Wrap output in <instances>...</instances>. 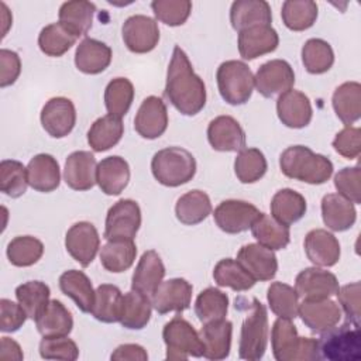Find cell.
Wrapping results in <instances>:
<instances>
[{
	"label": "cell",
	"instance_id": "6da1fadb",
	"mask_svg": "<svg viewBox=\"0 0 361 361\" xmlns=\"http://www.w3.org/2000/svg\"><path fill=\"white\" fill-rule=\"evenodd\" d=\"M165 96L183 116H196L206 104V86L180 47L172 51L166 72Z\"/></svg>",
	"mask_w": 361,
	"mask_h": 361
},
{
	"label": "cell",
	"instance_id": "7a4b0ae2",
	"mask_svg": "<svg viewBox=\"0 0 361 361\" xmlns=\"http://www.w3.org/2000/svg\"><path fill=\"white\" fill-rule=\"evenodd\" d=\"M279 168L285 176L309 185H322L333 175L331 161L306 145L288 147L279 157Z\"/></svg>",
	"mask_w": 361,
	"mask_h": 361
},
{
	"label": "cell",
	"instance_id": "3957f363",
	"mask_svg": "<svg viewBox=\"0 0 361 361\" xmlns=\"http://www.w3.org/2000/svg\"><path fill=\"white\" fill-rule=\"evenodd\" d=\"M271 347L276 361L320 360L319 344L313 337H300L289 319L278 317L271 330Z\"/></svg>",
	"mask_w": 361,
	"mask_h": 361
},
{
	"label": "cell",
	"instance_id": "277c9868",
	"mask_svg": "<svg viewBox=\"0 0 361 361\" xmlns=\"http://www.w3.org/2000/svg\"><path fill=\"white\" fill-rule=\"evenodd\" d=\"M151 172L158 183L176 188L192 180L196 173V159L185 148L168 147L154 154Z\"/></svg>",
	"mask_w": 361,
	"mask_h": 361
},
{
	"label": "cell",
	"instance_id": "5b68a950",
	"mask_svg": "<svg viewBox=\"0 0 361 361\" xmlns=\"http://www.w3.org/2000/svg\"><path fill=\"white\" fill-rule=\"evenodd\" d=\"M268 344V314L265 306L252 299L245 314L238 343V357L241 360L258 361L264 357Z\"/></svg>",
	"mask_w": 361,
	"mask_h": 361
},
{
	"label": "cell",
	"instance_id": "8992f818",
	"mask_svg": "<svg viewBox=\"0 0 361 361\" xmlns=\"http://www.w3.org/2000/svg\"><path fill=\"white\" fill-rule=\"evenodd\" d=\"M216 80L221 99L231 106L247 103L254 90V75L243 61L221 62L216 72Z\"/></svg>",
	"mask_w": 361,
	"mask_h": 361
},
{
	"label": "cell",
	"instance_id": "52a82bcc",
	"mask_svg": "<svg viewBox=\"0 0 361 361\" xmlns=\"http://www.w3.org/2000/svg\"><path fill=\"white\" fill-rule=\"evenodd\" d=\"M320 334L317 340L320 360L358 361L361 358L360 326L347 322L340 327L334 326Z\"/></svg>",
	"mask_w": 361,
	"mask_h": 361
},
{
	"label": "cell",
	"instance_id": "ba28073f",
	"mask_svg": "<svg viewBox=\"0 0 361 361\" xmlns=\"http://www.w3.org/2000/svg\"><path fill=\"white\" fill-rule=\"evenodd\" d=\"M168 360H188L203 357V344L195 327L180 316L171 319L162 330Z\"/></svg>",
	"mask_w": 361,
	"mask_h": 361
},
{
	"label": "cell",
	"instance_id": "9c48e42d",
	"mask_svg": "<svg viewBox=\"0 0 361 361\" xmlns=\"http://www.w3.org/2000/svg\"><path fill=\"white\" fill-rule=\"evenodd\" d=\"M141 226V209L133 199H120L107 212L104 238L134 240Z\"/></svg>",
	"mask_w": 361,
	"mask_h": 361
},
{
	"label": "cell",
	"instance_id": "30bf717a",
	"mask_svg": "<svg viewBox=\"0 0 361 361\" xmlns=\"http://www.w3.org/2000/svg\"><path fill=\"white\" fill-rule=\"evenodd\" d=\"M261 212L250 202L227 199L219 203L213 217L217 227L227 234H238L251 228Z\"/></svg>",
	"mask_w": 361,
	"mask_h": 361
},
{
	"label": "cell",
	"instance_id": "8fae6325",
	"mask_svg": "<svg viewBox=\"0 0 361 361\" xmlns=\"http://www.w3.org/2000/svg\"><path fill=\"white\" fill-rule=\"evenodd\" d=\"M121 37L128 51L134 54H147L158 45V23L152 17L144 14L130 16L123 23Z\"/></svg>",
	"mask_w": 361,
	"mask_h": 361
},
{
	"label": "cell",
	"instance_id": "7c38bea8",
	"mask_svg": "<svg viewBox=\"0 0 361 361\" xmlns=\"http://www.w3.org/2000/svg\"><path fill=\"white\" fill-rule=\"evenodd\" d=\"M293 83V68L285 59H271L262 63L254 76V86L258 93L268 99L290 90Z\"/></svg>",
	"mask_w": 361,
	"mask_h": 361
},
{
	"label": "cell",
	"instance_id": "4fadbf2b",
	"mask_svg": "<svg viewBox=\"0 0 361 361\" xmlns=\"http://www.w3.org/2000/svg\"><path fill=\"white\" fill-rule=\"evenodd\" d=\"M65 248L80 267H89L100 248V237L94 224L78 221L71 226L65 235Z\"/></svg>",
	"mask_w": 361,
	"mask_h": 361
},
{
	"label": "cell",
	"instance_id": "5bb4252c",
	"mask_svg": "<svg viewBox=\"0 0 361 361\" xmlns=\"http://www.w3.org/2000/svg\"><path fill=\"white\" fill-rule=\"evenodd\" d=\"M42 128L52 138L66 137L75 127L76 109L71 99L58 96L49 99L39 114Z\"/></svg>",
	"mask_w": 361,
	"mask_h": 361
},
{
	"label": "cell",
	"instance_id": "9a60e30c",
	"mask_svg": "<svg viewBox=\"0 0 361 361\" xmlns=\"http://www.w3.org/2000/svg\"><path fill=\"white\" fill-rule=\"evenodd\" d=\"M193 286L183 278H172L162 281L151 296L152 307L159 314L169 312L182 313L190 306Z\"/></svg>",
	"mask_w": 361,
	"mask_h": 361
},
{
	"label": "cell",
	"instance_id": "2e32d148",
	"mask_svg": "<svg viewBox=\"0 0 361 361\" xmlns=\"http://www.w3.org/2000/svg\"><path fill=\"white\" fill-rule=\"evenodd\" d=\"M168 127V110L158 96H148L142 100L134 117V130L147 140L161 137Z\"/></svg>",
	"mask_w": 361,
	"mask_h": 361
},
{
	"label": "cell",
	"instance_id": "e0dca14e",
	"mask_svg": "<svg viewBox=\"0 0 361 361\" xmlns=\"http://www.w3.org/2000/svg\"><path fill=\"white\" fill-rule=\"evenodd\" d=\"M298 316H300L306 327L320 334L338 324L341 319V309L330 298L303 299V302L299 303Z\"/></svg>",
	"mask_w": 361,
	"mask_h": 361
},
{
	"label": "cell",
	"instance_id": "ac0fdd59",
	"mask_svg": "<svg viewBox=\"0 0 361 361\" xmlns=\"http://www.w3.org/2000/svg\"><path fill=\"white\" fill-rule=\"evenodd\" d=\"M207 141L220 152H237L245 148V133L231 116H217L207 126Z\"/></svg>",
	"mask_w": 361,
	"mask_h": 361
},
{
	"label": "cell",
	"instance_id": "d6986e66",
	"mask_svg": "<svg viewBox=\"0 0 361 361\" xmlns=\"http://www.w3.org/2000/svg\"><path fill=\"white\" fill-rule=\"evenodd\" d=\"M338 281L330 271L310 267L300 271L295 279V290L302 299H326L336 295Z\"/></svg>",
	"mask_w": 361,
	"mask_h": 361
},
{
	"label": "cell",
	"instance_id": "ffe728a7",
	"mask_svg": "<svg viewBox=\"0 0 361 361\" xmlns=\"http://www.w3.org/2000/svg\"><path fill=\"white\" fill-rule=\"evenodd\" d=\"M237 261L255 281H271L278 271V259L272 250L251 243L243 245L237 252Z\"/></svg>",
	"mask_w": 361,
	"mask_h": 361
},
{
	"label": "cell",
	"instance_id": "44dd1931",
	"mask_svg": "<svg viewBox=\"0 0 361 361\" xmlns=\"http://www.w3.org/2000/svg\"><path fill=\"white\" fill-rule=\"evenodd\" d=\"M276 114L283 126L289 128L306 127L313 116L309 97L300 90H286L276 100Z\"/></svg>",
	"mask_w": 361,
	"mask_h": 361
},
{
	"label": "cell",
	"instance_id": "7402d4cb",
	"mask_svg": "<svg viewBox=\"0 0 361 361\" xmlns=\"http://www.w3.org/2000/svg\"><path fill=\"white\" fill-rule=\"evenodd\" d=\"M237 45L240 56L252 61L274 52L279 45V35L271 25H255L238 32Z\"/></svg>",
	"mask_w": 361,
	"mask_h": 361
},
{
	"label": "cell",
	"instance_id": "603a6c76",
	"mask_svg": "<svg viewBox=\"0 0 361 361\" xmlns=\"http://www.w3.org/2000/svg\"><path fill=\"white\" fill-rule=\"evenodd\" d=\"M97 162L89 151H75L68 155L63 168V180L73 190H89L96 183Z\"/></svg>",
	"mask_w": 361,
	"mask_h": 361
},
{
	"label": "cell",
	"instance_id": "cb8c5ba5",
	"mask_svg": "<svg viewBox=\"0 0 361 361\" xmlns=\"http://www.w3.org/2000/svg\"><path fill=\"white\" fill-rule=\"evenodd\" d=\"M231 334L233 323L226 317L203 323L199 331L203 344V357L214 361L227 358L231 348Z\"/></svg>",
	"mask_w": 361,
	"mask_h": 361
},
{
	"label": "cell",
	"instance_id": "d4e9b609",
	"mask_svg": "<svg viewBox=\"0 0 361 361\" xmlns=\"http://www.w3.org/2000/svg\"><path fill=\"white\" fill-rule=\"evenodd\" d=\"M307 259L316 267H333L340 259V243L324 228L310 230L303 241Z\"/></svg>",
	"mask_w": 361,
	"mask_h": 361
},
{
	"label": "cell",
	"instance_id": "484cf974",
	"mask_svg": "<svg viewBox=\"0 0 361 361\" xmlns=\"http://www.w3.org/2000/svg\"><path fill=\"white\" fill-rule=\"evenodd\" d=\"M111 48L94 38H83L75 51V65L86 75H97L106 71L111 62Z\"/></svg>",
	"mask_w": 361,
	"mask_h": 361
},
{
	"label": "cell",
	"instance_id": "4316f807",
	"mask_svg": "<svg viewBox=\"0 0 361 361\" xmlns=\"http://www.w3.org/2000/svg\"><path fill=\"white\" fill-rule=\"evenodd\" d=\"M164 276L165 265L159 254L154 250H148L138 259V264L131 278V289L151 298L158 285L162 282Z\"/></svg>",
	"mask_w": 361,
	"mask_h": 361
},
{
	"label": "cell",
	"instance_id": "83f0119b",
	"mask_svg": "<svg viewBox=\"0 0 361 361\" xmlns=\"http://www.w3.org/2000/svg\"><path fill=\"white\" fill-rule=\"evenodd\" d=\"M130 180V166L128 162L118 157L111 155L103 158L97 164L96 172V183L99 185L100 190L109 196L120 195Z\"/></svg>",
	"mask_w": 361,
	"mask_h": 361
},
{
	"label": "cell",
	"instance_id": "f1b7e54d",
	"mask_svg": "<svg viewBox=\"0 0 361 361\" xmlns=\"http://www.w3.org/2000/svg\"><path fill=\"white\" fill-rule=\"evenodd\" d=\"M230 23L235 31L255 25H271V6L264 0H237L230 7Z\"/></svg>",
	"mask_w": 361,
	"mask_h": 361
},
{
	"label": "cell",
	"instance_id": "f546056e",
	"mask_svg": "<svg viewBox=\"0 0 361 361\" xmlns=\"http://www.w3.org/2000/svg\"><path fill=\"white\" fill-rule=\"evenodd\" d=\"M27 176L28 183L34 190L49 193L59 186V164L51 154H37L27 165Z\"/></svg>",
	"mask_w": 361,
	"mask_h": 361
},
{
	"label": "cell",
	"instance_id": "4dcf8cb0",
	"mask_svg": "<svg viewBox=\"0 0 361 361\" xmlns=\"http://www.w3.org/2000/svg\"><path fill=\"white\" fill-rule=\"evenodd\" d=\"M322 219L327 228L333 231H345L351 228L357 219V210L353 202L338 193H327L322 199Z\"/></svg>",
	"mask_w": 361,
	"mask_h": 361
},
{
	"label": "cell",
	"instance_id": "1f68e13d",
	"mask_svg": "<svg viewBox=\"0 0 361 361\" xmlns=\"http://www.w3.org/2000/svg\"><path fill=\"white\" fill-rule=\"evenodd\" d=\"M59 289L63 295L71 298L78 309L83 313H90L94 303L96 290L89 276L79 269H69L59 276Z\"/></svg>",
	"mask_w": 361,
	"mask_h": 361
},
{
	"label": "cell",
	"instance_id": "d6a6232c",
	"mask_svg": "<svg viewBox=\"0 0 361 361\" xmlns=\"http://www.w3.org/2000/svg\"><path fill=\"white\" fill-rule=\"evenodd\" d=\"M35 326L42 337H62L72 331L73 317L61 300L52 299L35 319Z\"/></svg>",
	"mask_w": 361,
	"mask_h": 361
},
{
	"label": "cell",
	"instance_id": "836d02e7",
	"mask_svg": "<svg viewBox=\"0 0 361 361\" xmlns=\"http://www.w3.org/2000/svg\"><path fill=\"white\" fill-rule=\"evenodd\" d=\"M152 312L151 298L147 295L131 289L123 295L121 310H120V324L128 330H141L144 329Z\"/></svg>",
	"mask_w": 361,
	"mask_h": 361
},
{
	"label": "cell",
	"instance_id": "e575fe53",
	"mask_svg": "<svg viewBox=\"0 0 361 361\" xmlns=\"http://www.w3.org/2000/svg\"><path fill=\"white\" fill-rule=\"evenodd\" d=\"M331 104L343 124L350 126L358 121L361 117V85L354 80L341 83L333 93Z\"/></svg>",
	"mask_w": 361,
	"mask_h": 361
},
{
	"label": "cell",
	"instance_id": "d590c367",
	"mask_svg": "<svg viewBox=\"0 0 361 361\" xmlns=\"http://www.w3.org/2000/svg\"><path fill=\"white\" fill-rule=\"evenodd\" d=\"M306 199L296 190L285 188L278 190L271 200V214L281 224L289 227L306 213Z\"/></svg>",
	"mask_w": 361,
	"mask_h": 361
},
{
	"label": "cell",
	"instance_id": "8d00e7d4",
	"mask_svg": "<svg viewBox=\"0 0 361 361\" xmlns=\"http://www.w3.org/2000/svg\"><path fill=\"white\" fill-rule=\"evenodd\" d=\"M137 245L134 240L114 238L107 240V243L100 250V264L102 267L113 274H120L127 271L135 261Z\"/></svg>",
	"mask_w": 361,
	"mask_h": 361
},
{
	"label": "cell",
	"instance_id": "74e56055",
	"mask_svg": "<svg viewBox=\"0 0 361 361\" xmlns=\"http://www.w3.org/2000/svg\"><path fill=\"white\" fill-rule=\"evenodd\" d=\"M212 213V202L206 192L193 189L182 195L175 204L176 219L186 226H195Z\"/></svg>",
	"mask_w": 361,
	"mask_h": 361
},
{
	"label": "cell",
	"instance_id": "f35d334b",
	"mask_svg": "<svg viewBox=\"0 0 361 361\" xmlns=\"http://www.w3.org/2000/svg\"><path fill=\"white\" fill-rule=\"evenodd\" d=\"M124 134L121 118L111 114L99 117L87 131V142L96 152H103L113 148Z\"/></svg>",
	"mask_w": 361,
	"mask_h": 361
},
{
	"label": "cell",
	"instance_id": "ab89813d",
	"mask_svg": "<svg viewBox=\"0 0 361 361\" xmlns=\"http://www.w3.org/2000/svg\"><path fill=\"white\" fill-rule=\"evenodd\" d=\"M96 11V6L86 0H73L65 1L59 7L58 18L59 23L63 24L71 32H73L78 38L86 35L92 27L93 16Z\"/></svg>",
	"mask_w": 361,
	"mask_h": 361
},
{
	"label": "cell",
	"instance_id": "60d3db41",
	"mask_svg": "<svg viewBox=\"0 0 361 361\" xmlns=\"http://www.w3.org/2000/svg\"><path fill=\"white\" fill-rule=\"evenodd\" d=\"M251 233L258 244L272 251L286 248L290 241L289 227L281 224L272 216H268L265 213H261L258 219L252 223Z\"/></svg>",
	"mask_w": 361,
	"mask_h": 361
},
{
	"label": "cell",
	"instance_id": "b9f144b4",
	"mask_svg": "<svg viewBox=\"0 0 361 361\" xmlns=\"http://www.w3.org/2000/svg\"><path fill=\"white\" fill-rule=\"evenodd\" d=\"M213 279L219 286L230 288L235 292L248 290L255 285V279L233 258H223L214 265Z\"/></svg>",
	"mask_w": 361,
	"mask_h": 361
},
{
	"label": "cell",
	"instance_id": "7bdbcfd3",
	"mask_svg": "<svg viewBox=\"0 0 361 361\" xmlns=\"http://www.w3.org/2000/svg\"><path fill=\"white\" fill-rule=\"evenodd\" d=\"M123 293L111 283H102L96 289L92 316L102 323H116L120 320Z\"/></svg>",
	"mask_w": 361,
	"mask_h": 361
},
{
	"label": "cell",
	"instance_id": "ee69618b",
	"mask_svg": "<svg viewBox=\"0 0 361 361\" xmlns=\"http://www.w3.org/2000/svg\"><path fill=\"white\" fill-rule=\"evenodd\" d=\"M49 296V286L42 281H27L16 288L17 302L32 320H35L48 306Z\"/></svg>",
	"mask_w": 361,
	"mask_h": 361
},
{
	"label": "cell",
	"instance_id": "f6af8a7d",
	"mask_svg": "<svg viewBox=\"0 0 361 361\" xmlns=\"http://www.w3.org/2000/svg\"><path fill=\"white\" fill-rule=\"evenodd\" d=\"M78 41V37L71 32L63 24L52 23L45 25L38 35V47L48 56H62Z\"/></svg>",
	"mask_w": 361,
	"mask_h": 361
},
{
	"label": "cell",
	"instance_id": "bcb514c9",
	"mask_svg": "<svg viewBox=\"0 0 361 361\" xmlns=\"http://www.w3.org/2000/svg\"><path fill=\"white\" fill-rule=\"evenodd\" d=\"M281 17L286 28L305 31L316 23L317 4L312 0H286L281 8Z\"/></svg>",
	"mask_w": 361,
	"mask_h": 361
},
{
	"label": "cell",
	"instance_id": "7dc6e473",
	"mask_svg": "<svg viewBox=\"0 0 361 361\" xmlns=\"http://www.w3.org/2000/svg\"><path fill=\"white\" fill-rule=\"evenodd\" d=\"M302 63L312 75L327 72L334 63L331 45L322 38H310L302 47Z\"/></svg>",
	"mask_w": 361,
	"mask_h": 361
},
{
	"label": "cell",
	"instance_id": "c3c4849f",
	"mask_svg": "<svg viewBox=\"0 0 361 361\" xmlns=\"http://www.w3.org/2000/svg\"><path fill=\"white\" fill-rule=\"evenodd\" d=\"M134 100V86L127 78H114L104 89V106L109 114L124 117Z\"/></svg>",
	"mask_w": 361,
	"mask_h": 361
},
{
	"label": "cell",
	"instance_id": "681fc988",
	"mask_svg": "<svg viewBox=\"0 0 361 361\" xmlns=\"http://www.w3.org/2000/svg\"><path fill=\"white\" fill-rule=\"evenodd\" d=\"M7 258L14 267H31L37 264L44 254V244L32 235H17L6 248Z\"/></svg>",
	"mask_w": 361,
	"mask_h": 361
},
{
	"label": "cell",
	"instance_id": "f907efd6",
	"mask_svg": "<svg viewBox=\"0 0 361 361\" xmlns=\"http://www.w3.org/2000/svg\"><path fill=\"white\" fill-rule=\"evenodd\" d=\"M268 305L278 317L295 319L299 312V296L293 286L283 282H272L267 290Z\"/></svg>",
	"mask_w": 361,
	"mask_h": 361
},
{
	"label": "cell",
	"instance_id": "816d5d0a",
	"mask_svg": "<svg viewBox=\"0 0 361 361\" xmlns=\"http://www.w3.org/2000/svg\"><path fill=\"white\" fill-rule=\"evenodd\" d=\"M267 158L258 148H243L234 159V172L241 183H255L267 172Z\"/></svg>",
	"mask_w": 361,
	"mask_h": 361
},
{
	"label": "cell",
	"instance_id": "f5cc1de1",
	"mask_svg": "<svg viewBox=\"0 0 361 361\" xmlns=\"http://www.w3.org/2000/svg\"><path fill=\"white\" fill-rule=\"evenodd\" d=\"M228 310V296L217 288H206L195 300V313L202 323L224 319Z\"/></svg>",
	"mask_w": 361,
	"mask_h": 361
},
{
	"label": "cell",
	"instance_id": "db71d44e",
	"mask_svg": "<svg viewBox=\"0 0 361 361\" xmlns=\"http://www.w3.org/2000/svg\"><path fill=\"white\" fill-rule=\"evenodd\" d=\"M27 166L16 159H3L0 162V190L17 199L23 196L28 186Z\"/></svg>",
	"mask_w": 361,
	"mask_h": 361
},
{
	"label": "cell",
	"instance_id": "11a10c76",
	"mask_svg": "<svg viewBox=\"0 0 361 361\" xmlns=\"http://www.w3.org/2000/svg\"><path fill=\"white\" fill-rule=\"evenodd\" d=\"M151 8L157 20L169 27H178L189 18L192 3L189 0H154Z\"/></svg>",
	"mask_w": 361,
	"mask_h": 361
},
{
	"label": "cell",
	"instance_id": "9f6ffc18",
	"mask_svg": "<svg viewBox=\"0 0 361 361\" xmlns=\"http://www.w3.org/2000/svg\"><path fill=\"white\" fill-rule=\"evenodd\" d=\"M39 355L45 360H65L75 361L79 357L76 343L68 336L62 337H44L39 343Z\"/></svg>",
	"mask_w": 361,
	"mask_h": 361
},
{
	"label": "cell",
	"instance_id": "6f0895ef",
	"mask_svg": "<svg viewBox=\"0 0 361 361\" xmlns=\"http://www.w3.org/2000/svg\"><path fill=\"white\" fill-rule=\"evenodd\" d=\"M361 169L360 166H347L340 169L334 176V188L338 195L344 196L354 204L361 203Z\"/></svg>",
	"mask_w": 361,
	"mask_h": 361
},
{
	"label": "cell",
	"instance_id": "680465c9",
	"mask_svg": "<svg viewBox=\"0 0 361 361\" xmlns=\"http://www.w3.org/2000/svg\"><path fill=\"white\" fill-rule=\"evenodd\" d=\"M333 148L338 155L347 159H355L361 152V130L358 127L345 126L336 134Z\"/></svg>",
	"mask_w": 361,
	"mask_h": 361
},
{
	"label": "cell",
	"instance_id": "91938a15",
	"mask_svg": "<svg viewBox=\"0 0 361 361\" xmlns=\"http://www.w3.org/2000/svg\"><path fill=\"white\" fill-rule=\"evenodd\" d=\"M360 292H361V285L360 282H353L347 283L336 292L337 299L340 306L343 307L348 322L360 326Z\"/></svg>",
	"mask_w": 361,
	"mask_h": 361
},
{
	"label": "cell",
	"instance_id": "94428289",
	"mask_svg": "<svg viewBox=\"0 0 361 361\" xmlns=\"http://www.w3.org/2000/svg\"><path fill=\"white\" fill-rule=\"evenodd\" d=\"M27 313L20 303L3 298L0 300V330L3 333L17 331L27 320Z\"/></svg>",
	"mask_w": 361,
	"mask_h": 361
},
{
	"label": "cell",
	"instance_id": "6125c7cd",
	"mask_svg": "<svg viewBox=\"0 0 361 361\" xmlns=\"http://www.w3.org/2000/svg\"><path fill=\"white\" fill-rule=\"evenodd\" d=\"M0 87L13 85L21 73V59L17 52L1 48L0 49Z\"/></svg>",
	"mask_w": 361,
	"mask_h": 361
},
{
	"label": "cell",
	"instance_id": "be15d7a7",
	"mask_svg": "<svg viewBox=\"0 0 361 361\" xmlns=\"http://www.w3.org/2000/svg\"><path fill=\"white\" fill-rule=\"evenodd\" d=\"M114 361H147L148 354L140 344H121L110 355Z\"/></svg>",
	"mask_w": 361,
	"mask_h": 361
},
{
	"label": "cell",
	"instance_id": "e7e4bbea",
	"mask_svg": "<svg viewBox=\"0 0 361 361\" xmlns=\"http://www.w3.org/2000/svg\"><path fill=\"white\" fill-rule=\"evenodd\" d=\"M0 358L21 361L24 358V354L17 341L4 336V337H1V343H0Z\"/></svg>",
	"mask_w": 361,
	"mask_h": 361
},
{
	"label": "cell",
	"instance_id": "03108f58",
	"mask_svg": "<svg viewBox=\"0 0 361 361\" xmlns=\"http://www.w3.org/2000/svg\"><path fill=\"white\" fill-rule=\"evenodd\" d=\"M0 8H1V23H3V35L1 37H6V34L8 31V27L11 25L13 17L10 14V10L7 8V6L3 1L0 3Z\"/></svg>",
	"mask_w": 361,
	"mask_h": 361
}]
</instances>
